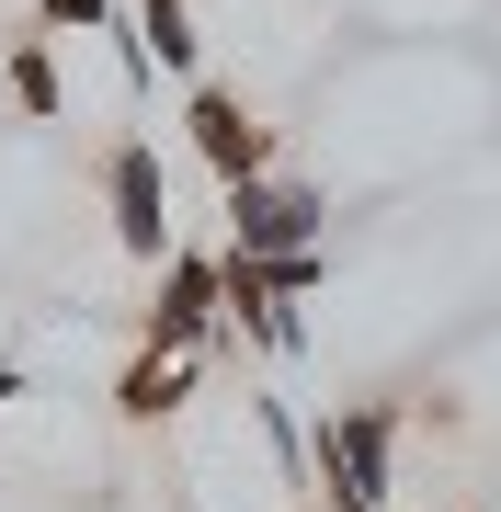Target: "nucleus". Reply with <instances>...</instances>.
Listing matches in <instances>:
<instances>
[{
	"mask_svg": "<svg viewBox=\"0 0 501 512\" xmlns=\"http://www.w3.org/2000/svg\"><path fill=\"white\" fill-rule=\"evenodd\" d=\"M388 444H399V399H342L308 421V490L319 512H388Z\"/></svg>",
	"mask_w": 501,
	"mask_h": 512,
	"instance_id": "f257e3e1",
	"label": "nucleus"
},
{
	"mask_svg": "<svg viewBox=\"0 0 501 512\" xmlns=\"http://www.w3.org/2000/svg\"><path fill=\"white\" fill-rule=\"evenodd\" d=\"M103 205H114V239H126V262H149V274H160V262L171 251H183V239H171V171H160V137H114L103 148Z\"/></svg>",
	"mask_w": 501,
	"mask_h": 512,
	"instance_id": "f03ea898",
	"label": "nucleus"
},
{
	"mask_svg": "<svg viewBox=\"0 0 501 512\" xmlns=\"http://www.w3.org/2000/svg\"><path fill=\"white\" fill-rule=\"evenodd\" d=\"M205 353H137L126 376H114V421H171L183 410V387H194Z\"/></svg>",
	"mask_w": 501,
	"mask_h": 512,
	"instance_id": "0eeeda50",
	"label": "nucleus"
},
{
	"mask_svg": "<svg viewBox=\"0 0 501 512\" xmlns=\"http://www.w3.org/2000/svg\"><path fill=\"white\" fill-rule=\"evenodd\" d=\"M35 23H46V35H103L114 0H35Z\"/></svg>",
	"mask_w": 501,
	"mask_h": 512,
	"instance_id": "1a4fd4ad",
	"label": "nucleus"
},
{
	"mask_svg": "<svg viewBox=\"0 0 501 512\" xmlns=\"http://www.w3.org/2000/svg\"><path fill=\"white\" fill-rule=\"evenodd\" d=\"M319 228H331V205H319V183H297V171L228 183V251L285 262V251H319Z\"/></svg>",
	"mask_w": 501,
	"mask_h": 512,
	"instance_id": "7ed1b4c3",
	"label": "nucleus"
},
{
	"mask_svg": "<svg viewBox=\"0 0 501 512\" xmlns=\"http://www.w3.org/2000/svg\"><path fill=\"white\" fill-rule=\"evenodd\" d=\"M0 92H12L23 126H57V114H69V80H57V35H46V23H23V35H12V57H0Z\"/></svg>",
	"mask_w": 501,
	"mask_h": 512,
	"instance_id": "423d86ee",
	"label": "nucleus"
},
{
	"mask_svg": "<svg viewBox=\"0 0 501 512\" xmlns=\"http://www.w3.org/2000/svg\"><path fill=\"white\" fill-rule=\"evenodd\" d=\"M137 46H149V69L194 80V0H137Z\"/></svg>",
	"mask_w": 501,
	"mask_h": 512,
	"instance_id": "6e6552de",
	"label": "nucleus"
},
{
	"mask_svg": "<svg viewBox=\"0 0 501 512\" xmlns=\"http://www.w3.org/2000/svg\"><path fill=\"white\" fill-rule=\"evenodd\" d=\"M217 330H228L217 319V251H171L149 319H137V353H205Z\"/></svg>",
	"mask_w": 501,
	"mask_h": 512,
	"instance_id": "20e7f679",
	"label": "nucleus"
},
{
	"mask_svg": "<svg viewBox=\"0 0 501 512\" xmlns=\"http://www.w3.org/2000/svg\"><path fill=\"white\" fill-rule=\"evenodd\" d=\"M194 148H205L217 183H262V171H274V126H262L240 92H217V80H194Z\"/></svg>",
	"mask_w": 501,
	"mask_h": 512,
	"instance_id": "39448f33",
	"label": "nucleus"
},
{
	"mask_svg": "<svg viewBox=\"0 0 501 512\" xmlns=\"http://www.w3.org/2000/svg\"><path fill=\"white\" fill-rule=\"evenodd\" d=\"M12 387H23V365H12V353H0V399H12Z\"/></svg>",
	"mask_w": 501,
	"mask_h": 512,
	"instance_id": "9d476101",
	"label": "nucleus"
}]
</instances>
